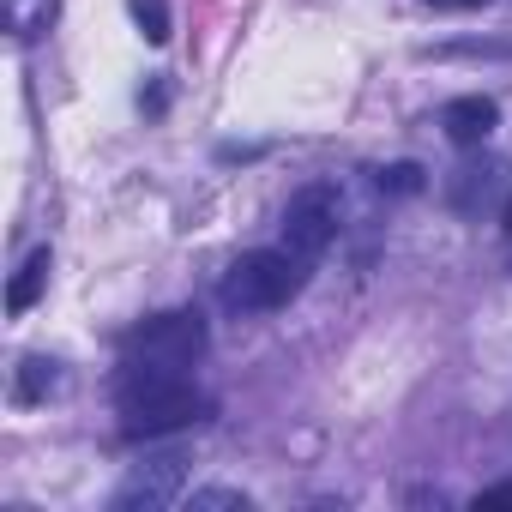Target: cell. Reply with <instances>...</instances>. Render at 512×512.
<instances>
[{"instance_id":"cell-5","label":"cell","mask_w":512,"mask_h":512,"mask_svg":"<svg viewBox=\"0 0 512 512\" xmlns=\"http://www.w3.org/2000/svg\"><path fill=\"white\" fill-rule=\"evenodd\" d=\"M181 482H187V458H175V452H163V458H145V464H133V476L115 488V512H157V506H169V500H181Z\"/></svg>"},{"instance_id":"cell-6","label":"cell","mask_w":512,"mask_h":512,"mask_svg":"<svg viewBox=\"0 0 512 512\" xmlns=\"http://www.w3.org/2000/svg\"><path fill=\"white\" fill-rule=\"evenodd\" d=\"M500 127V103L494 97H482V91H470V97H452L446 109H440V133L452 139V145H482L488 133Z\"/></svg>"},{"instance_id":"cell-10","label":"cell","mask_w":512,"mask_h":512,"mask_svg":"<svg viewBox=\"0 0 512 512\" xmlns=\"http://www.w3.org/2000/svg\"><path fill=\"white\" fill-rule=\"evenodd\" d=\"M187 506H193V512H247L253 500H247L241 488H193Z\"/></svg>"},{"instance_id":"cell-1","label":"cell","mask_w":512,"mask_h":512,"mask_svg":"<svg viewBox=\"0 0 512 512\" xmlns=\"http://www.w3.org/2000/svg\"><path fill=\"white\" fill-rule=\"evenodd\" d=\"M115 404H121V434L127 440H157V434H181V428L211 422V398L205 392H193L181 374L133 368V362H121Z\"/></svg>"},{"instance_id":"cell-2","label":"cell","mask_w":512,"mask_h":512,"mask_svg":"<svg viewBox=\"0 0 512 512\" xmlns=\"http://www.w3.org/2000/svg\"><path fill=\"white\" fill-rule=\"evenodd\" d=\"M308 284V260L290 247H253L229 266L223 278V308L229 314H278L302 296Z\"/></svg>"},{"instance_id":"cell-7","label":"cell","mask_w":512,"mask_h":512,"mask_svg":"<svg viewBox=\"0 0 512 512\" xmlns=\"http://www.w3.org/2000/svg\"><path fill=\"white\" fill-rule=\"evenodd\" d=\"M49 272H55V253H49V247H37L31 260L19 266V278L7 284V314H31V308L43 302V290H49Z\"/></svg>"},{"instance_id":"cell-14","label":"cell","mask_w":512,"mask_h":512,"mask_svg":"<svg viewBox=\"0 0 512 512\" xmlns=\"http://www.w3.org/2000/svg\"><path fill=\"white\" fill-rule=\"evenodd\" d=\"M506 229H512V199H506Z\"/></svg>"},{"instance_id":"cell-3","label":"cell","mask_w":512,"mask_h":512,"mask_svg":"<svg viewBox=\"0 0 512 512\" xmlns=\"http://www.w3.org/2000/svg\"><path fill=\"white\" fill-rule=\"evenodd\" d=\"M205 356V320L193 308H175V314H157L145 326H133L121 338V362L133 368H163V374H181Z\"/></svg>"},{"instance_id":"cell-13","label":"cell","mask_w":512,"mask_h":512,"mask_svg":"<svg viewBox=\"0 0 512 512\" xmlns=\"http://www.w3.org/2000/svg\"><path fill=\"white\" fill-rule=\"evenodd\" d=\"M434 7H458V13H470V7H488V0H434Z\"/></svg>"},{"instance_id":"cell-11","label":"cell","mask_w":512,"mask_h":512,"mask_svg":"<svg viewBox=\"0 0 512 512\" xmlns=\"http://www.w3.org/2000/svg\"><path fill=\"white\" fill-rule=\"evenodd\" d=\"M374 181H380V193H422L428 187L422 181V163H386Z\"/></svg>"},{"instance_id":"cell-9","label":"cell","mask_w":512,"mask_h":512,"mask_svg":"<svg viewBox=\"0 0 512 512\" xmlns=\"http://www.w3.org/2000/svg\"><path fill=\"white\" fill-rule=\"evenodd\" d=\"M127 13L145 43H169V0H127Z\"/></svg>"},{"instance_id":"cell-8","label":"cell","mask_w":512,"mask_h":512,"mask_svg":"<svg viewBox=\"0 0 512 512\" xmlns=\"http://www.w3.org/2000/svg\"><path fill=\"white\" fill-rule=\"evenodd\" d=\"M55 392H61V362L25 356V362H19V380H13V398H19V404H43V398H55Z\"/></svg>"},{"instance_id":"cell-12","label":"cell","mask_w":512,"mask_h":512,"mask_svg":"<svg viewBox=\"0 0 512 512\" xmlns=\"http://www.w3.org/2000/svg\"><path fill=\"white\" fill-rule=\"evenodd\" d=\"M476 506H512V482H494V488H482V494H476Z\"/></svg>"},{"instance_id":"cell-4","label":"cell","mask_w":512,"mask_h":512,"mask_svg":"<svg viewBox=\"0 0 512 512\" xmlns=\"http://www.w3.org/2000/svg\"><path fill=\"white\" fill-rule=\"evenodd\" d=\"M338 217H344V199H338L332 181L302 187V193L284 205V247L302 253V260H320V253L338 241Z\"/></svg>"}]
</instances>
